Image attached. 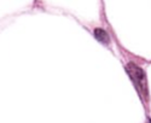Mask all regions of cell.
<instances>
[{"label": "cell", "mask_w": 151, "mask_h": 123, "mask_svg": "<svg viewBox=\"0 0 151 123\" xmlns=\"http://www.w3.org/2000/svg\"><path fill=\"white\" fill-rule=\"evenodd\" d=\"M93 33H94V38H96L99 42H102V44H109V41H110L109 35H108V33H106L104 29L97 28V29H94Z\"/></svg>", "instance_id": "obj_2"}, {"label": "cell", "mask_w": 151, "mask_h": 123, "mask_svg": "<svg viewBox=\"0 0 151 123\" xmlns=\"http://www.w3.org/2000/svg\"><path fill=\"white\" fill-rule=\"evenodd\" d=\"M127 72L132 79L133 84L135 86L137 91L139 92L143 97L147 95V81L145 71L135 63H128L127 65Z\"/></svg>", "instance_id": "obj_1"}]
</instances>
